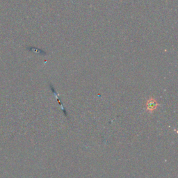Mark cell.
Returning <instances> with one entry per match:
<instances>
[{
    "mask_svg": "<svg viewBox=\"0 0 178 178\" xmlns=\"http://www.w3.org/2000/svg\"><path fill=\"white\" fill-rule=\"evenodd\" d=\"M157 106H158V103L153 98H150L146 102V108L150 112H152L154 110L156 109Z\"/></svg>",
    "mask_w": 178,
    "mask_h": 178,
    "instance_id": "cell-1",
    "label": "cell"
}]
</instances>
